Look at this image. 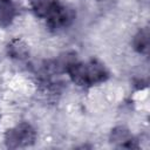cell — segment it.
I'll return each mask as SVG.
<instances>
[{"mask_svg": "<svg viewBox=\"0 0 150 150\" xmlns=\"http://www.w3.org/2000/svg\"><path fill=\"white\" fill-rule=\"evenodd\" d=\"M71 81L82 87H90L105 81L109 76L107 68L97 60L88 62L73 61L66 69Z\"/></svg>", "mask_w": 150, "mask_h": 150, "instance_id": "6da1fadb", "label": "cell"}, {"mask_svg": "<svg viewBox=\"0 0 150 150\" xmlns=\"http://www.w3.org/2000/svg\"><path fill=\"white\" fill-rule=\"evenodd\" d=\"M36 139L35 129L29 123H20L11 128L5 134V144L9 149L26 148L34 144Z\"/></svg>", "mask_w": 150, "mask_h": 150, "instance_id": "7a4b0ae2", "label": "cell"}, {"mask_svg": "<svg viewBox=\"0 0 150 150\" xmlns=\"http://www.w3.org/2000/svg\"><path fill=\"white\" fill-rule=\"evenodd\" d=\"M75 18V14L71 8H68L67 6L61 5L57 2L55 8L52 11V13L46 18L47 25L52 29H59L69 26Z\"/></svg>", "mask_w": 150, "mask_h": 150, "instance_id": "3957f363", "label": "cell"}, {"mask_svg": "<svg viewBox=\"0 0 150 150\" xmlns=\"http://www.w3.org/2000/svg\"><path fill=\"white\" fill-rule=\"evenodd\" d=\"M110 142L116 144L120 148H136L137 146L134 144L136 141H134L130 131L125 127H122V125L116 127L111 130Z\"/></svg>", "mask_w": 150, "mask_h": 150, "instance_id": "277c9868", "label": "cell"}, {"mask_svg": "<svg viewBox=\"0 0 150 150\" xmlns=\"http://www.w3.org/2000/svg\"><path fill=\"white\" fill-rule=\"evenodd\" d=\"M16 14L18 11L12 0H0V27L9 26Z\"/></svg>", "mask_w": 150, "mask_h": 150, "instance_id": "5b68a950", "label": "cell"}, {"mask_svg": "<svg viewBox=\"0 0 150 150\" xmlns=\"http://www.w3.org/2000/svg\"><path fill=\"white\" fill-rule=\"evenodd\" d=\"M57 0H30L34 13L40 18H47L57 5Z\"/></svg>", "mask_w": 150, "mask_h": 150, "instance_id": "8992f818", "label": "cell"}, {"mask_svg": "<svg viewBox=\"0 0 150 150\" xmlns=\"http://www.w3.org/2000/svg\"><path fill=\"white\" fill-rule=\"evenodd\" d=\"M7 53L11 57L16 60H23L28 55V47L22 40L13 39L7 45Z\"/></svg>", "mask_w": 150, "mask_h": 150, "instance_id": "52a82bcc", "label": "cell"}, {"mask_svg": "<svg viewBox=\"0 0 150 150\" xmlns=\"http://www.w3.org/2000/svg\"><path fill=\"white\" fill-rule=\"evenodd\" d=\"M132 45H134V48L138 53H142V54L148 53V49H149V32H148L146 28L141 29L134 36Z\"/></svg>", "mask_w": 150, "mask_h": 150, "instance_id": "ba28073f", "label": "cell"}]
</instances>
